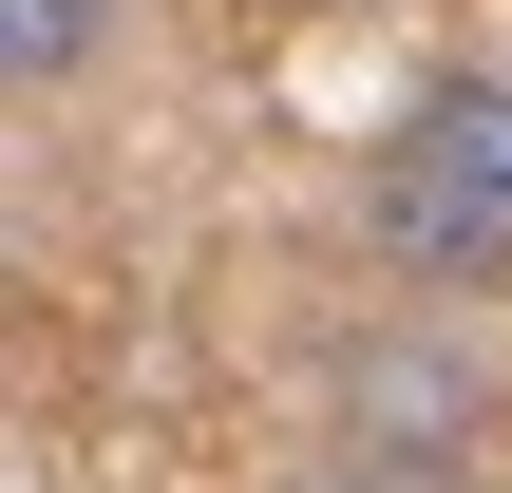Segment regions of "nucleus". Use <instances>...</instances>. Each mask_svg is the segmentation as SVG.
Returning a JSON list of instances; mask_svg holds the SVG:
<instances>
[{
  "label": "nucleus",
  "instance_id": "f257e3e1",
  "mask_svg": "<svg viewBox=\"0 0 512 493\" xmlns=\"http://www.w3.org/2000/svg\"><path fill=\"white\" fill-rule=\"evenodd\" d=\"M361 228H380L399 285H512V76H437L380 133Z\"/></svg>",
  "mask_w": 512,
  "mask_h": 493
},
{
  "label": "nucleus",
  "instance_id": "f03ea898",
  "mask_svg": "<svg viewBox=\"0 0 512 493\" xmlns=\"http://www.w3.org/2000/svg\"><path fill=\"white\" fill-rule=\"evenodd\" d=\"M76 57H95V0H0V76L19 95H57Z\"/></svg>",
  "mask_w": 512,
  "mask_h": 493
}]
</instances>
